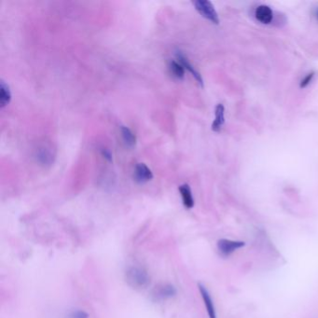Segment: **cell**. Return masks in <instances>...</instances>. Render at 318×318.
<instances>
[{"mask_svg": "<svg viewBox=\"0 0 318 318\" xmlns=\"http://www.w3.org/2000/svg\"><path fill=\"white\" fill-rule=\"evenodd\" d=\"M125 280L133 289H144L150 283V276L145 268L129 266L125 271Z\"/></svg>", "mask_w": 318, "mask_h": 318, "instance_id": "obj_1", "label": "cell"}, {"mask_svg": "<svg viewBox=\"0 0 318 318\" xmlns=\"http://www.w3.org/2000/svg\"><path fill=\"white\" fill-rule=\"evenodd\" d=\"M196 11L200 13L203 17L209 20L215 24H219V18L218 12L215 10V7L208 0H196L192 2Z\"/></svg>", "mask_w": 318, "mask_h": 318, "instance_id": "obj_2", "label": "cell"}, {"mask_svg": "<svg viewBox=\"0 0 318 318\" xmlns=\"http://www.w3.org/2000/svg\"><path fill=\"white\" fill-rule=\"evenodd\" d=\"M177 293V289L173 285L163 284L154 289L152 296L157 301H166L174 298Z\"/></svg>", "mask_w": 318, "mask_h": 318, "instance_id": "obj_3", "label": "cell"}, {"mask_svg": "<svg viewBox=\"0 0 318 318\" xmlns=\"http://www.w3.org/2000/svg\"><path fill=\"white\" fill-rule=\"evenodd\" d=\"M36 161L42 165H53V161L55 158V153L53 147L49 145H42L36 149L35 152Z\"/></svg>", "mask_w": 318, "mask_h": 318, "instance_id": "obj_4", "label": "cell"}, {"mask_svg": "<svg viewBox=\"0 0 318 318\" xmlns=\"http://www.w3.org/2000/svg\"><path fill=\"white\" fill-rule=\"evenodd\" d=\"M153 173L143 163H139L135 168V180L139 184L148 182L153 179Z\"/></svg>", "mask_w": 318, "mask_h": 318, "instance_id": "obj_5", "label": "cell"}, {"mask_svg": "<svg viewBox=\"0 0 318 318\" xmlns=\"http://www.w3.org/2000/svg\"><path fill=\"white\" fill-rule=\"evenodd\" d=\"M245 243L241 241H231L228 239H221L218 242V248L219 252L223 256H229L237 249L243 248Z\"/></svg>", "mask_w": 318, "mask_h": 318, "instance_id": "obj_6", "label": "cell"}, {"mask_svg": "<svg viewBox=\"0 0 318 318\" xmlns=\"http://www.w3.org/2000/svg\"><path fill=\"white\" fill-rule=\"evenodd\" d=\"M198 288H199L201 296H202L203 301H204V303H205V306L207 308L208 316H209V318H217V312H216V309H215V306H214V302H213L210 293L208 292L207 288L204 285H202V284L198 285Z\"/></svg>", "mask_w": 318, "mask_h": 318, "instance_id": "obj_7", "label": "cell"}, {"mask_svg": "<svg viewBox=\"0 0 318 318\" xmlns=\"http://www.w3.org/2000/svg\"><path fill=\"white\" fill-rule=\"evenodd\" d=\"M177 57L178 62L184 66V68L189 71V73H190V74L193 76L195 80H196V82L199 83L201 86L203 87V86H204V80H203V77H202V75H201L198 71L195 69V67H193V65L189 63L188 58L181 53H177Z\"/></svg>", "mask_w": 318, "mask_h": 318, "instance_id": "obj_8", "label": "cell"}, {"mask_svg": "<svg viewBox=\"0 0 318 318\" xmlns=\"http://www.w3.org/2000/svg\"><path fill=\"white\" fill-rule=\"evenodd\" d=\"M178 190L181 195V199H182L184 207H186L187 209H191L192 207H194V199H193L191 189H190L189 184H182L181 186H179Z\"/></svg>", "mask_w": 318, "mask_h": 318, "instance_id": "obj_9", "label": "cell"}, {"mask_svg": "<svg viewBox=\"0 0 318 318\" xmlns=\"http://www.w3.org/2000/svg\"><path fill=\"white\" fill-rule=\"evenodd\" d=\"M255 15L257 20L259 21L261 24H268L272 21V11L271 8L267 5H260L256 9Z\"/></svg>", "mask_w": 318, "mask_h": 318, "instance_id": "obj_10", "label": "cell"}, {"mask_svg": "<svg viewBox=\"0 0 318 318\" xmlns=\"http://www.w3.org/2000/svg\"><path fill=\"white\" fill-rule=\"evenodd\" d=\"M225 124V108L222 104H218L215 109V120L212 124L214 132H219Z\"/></svg>", "mask_w": 318, "mask_h": 318, "instance_id": "obj_11", "label": "cell"}, {"mask_svg": "<svg viewBox=\"0 0 318 318\" xmlns=\"http://www.w3.org/2000/svg\"><path fill=\"white\" fill-rule=\"evenodd\" d=\"M12 101V93L10 86L4 81L0 83V106L3 108L10 104Z\"/></svg>", "mask_w": 318, "mask_h": 318, "instance_id": "obj_12", "label": "cell"}, {"mask_svg": "<svg viewBox=\"0 0 318 318\" xmlns=\"http://www.w3.org/2000/svg\"><path fill=\"white\" fill-rule=\"evenodd\" d=\"M121 133L122 136L124 139V143L127 147H133L136 146V136L131 129H129L127 126H122L121 127Z\"/></svg>", "mask_w": 318, "mask_h": 318, "instance_id": "obj_13", "label": "cell"}, {"mask_svg": "<svg viewBox=\"0 0 318 318\" xmlns=\"http://www.w3.org/2000/svg\"><path fill=\"white\" fill-rule=\"evenodd\" d=\"M169 70L173 75V77H175L176 78L182 80L185 77V68L178 61H175V60L170 61Z\"/></svg>", "mask_w": 318, "mask_h": 318, "instance_id": "obj_14", "label": "cell"}, {"mask_svg": "<svg viewBox=\"0 0 318 318\" xmlns=\"http://www.w3.org/2000/svg\"><path fill=\"white\" fill-rule=\"evenodd\" d=\"M65 318H90V315L83 309H73L67 312Z\"/></svg>", "mask_w": 318, "mask_h": 318, "instance_id": "obj_15", "label": "cell"}, {"mask_svg": "<svg viewBox=\"0 0 318 318\" xmlns=\"http://www.w3.org/2000/svg\"><path fill=\"white\" fill-rule=\"evenodd\" d=\"M313 76H314V73H313V72H311V73L307 74L306 76L302 78L300 87H301V88H305V87H307V86L311 83V82H312Z\"/></svg>", "mask_w": 318, "mask_h": 318, "instance_id": "obj_16", "label": "cell"}, {"mask_svg": "<svg viewBox=\"0 0 318 318\" xmlns=\"http://www.w3.org/2000/svg\"><path fill=\"white\" fill-rule=\"evenodd\" d=\"M102 154H103V156H104V158H106L107 161H109V162H111L112 161V155L110 153V151L108 150V149H103L102 150Z\"/></svg>", "mask_w": 318, "mask_h": 318, "instance_id": "obj_17", "label": "cell"}, {"mask_svg": "<svg viewBox=\"0 0 318 318\" xmlns=\"http://www.w3.org/2000/svg\"><path fill=\"white\" fill-rule=\"evenodd\" d=\"M313 14H314V16L316 18V20L318 21V8H316L315 10H314V12H313Z\"/></svg>", "mask_w": 318, "mask_h": 318, "instance_id": "obj_18", "label": "cell"}]
</instances>
